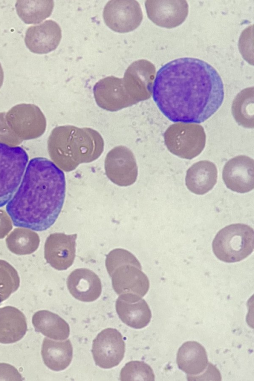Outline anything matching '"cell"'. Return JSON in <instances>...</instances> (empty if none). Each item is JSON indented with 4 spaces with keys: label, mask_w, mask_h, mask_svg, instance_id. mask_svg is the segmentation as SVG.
Instances as JSON below:
<instances>
[{
    "label": "cell",
    "mask_w": 254,
    "mask_h": 381,
    "mask_svg": "<svg viewBox=\"0 0 254 381\" xmlns=\"http://www.w3.org/2000/svg\"><path fill=\"white\" fill-rule=\"evenodd\" d=\"M28 159L22 148L0 142V207L7 204L17 190Z\"/></svg>",
    "instance_id": "277c9868"
},
{
    "label": "cell",
    "mask_w": 254,
    "mask_h": 381,
    "mask_svg": "<svg viewBox=\"0 0 254 381\" xmlns=\"http://www.w3.org/2000/svg\"><path fill=\"white\" fill-rule=\"evenodd\" d=\"M254 161L246 155H238L225 164L222 178L226 187L240 193L250 192L254 188Z\"/></svg>",
    "instance_id": "8fae6325"
},
{
    "label": "cell",
    "mask_w": 254,
    "mask_h": 381,
    "mask_svg": "<svg viewBox=\"0 0 254 381\" xmlns=\"http://www.w3.org/2000/svg\"><path fill=\"white\" fill-rule=\"evenodd\" d=\"M187 378L188 381L202 380L205 378H212L213 380L216 381L221 380V376L219 371L216 367L209 362L206 369L201 374L193 376L187 375Z\"/></svg>",
    "instance_id": "f1b7e54d"
},
{
    "label": "cell",
    "mask_w": 254,
    "mask_h": 381,
    "mask_svg": "<svg viewBox=\"0 0 254 381\" xmlns=\"http://www.w3.org/2000/svg\"><path fill=\"white\" fill-rule=\"evenodd\" d=\"M40 237L36 232L25 228H15L5 239L7 248L17 255H25L34 252L40 244Z\"/></svg>",
    "instance_id": "7402d4cb"
},
{
    "label": "cell",
    "mask_w": 254,
    "mask_h": 381,
    "mask_svg": "<svg viewBox=\"0 0 254 381\" xmlns=\"http://www.w3.org/2000/svg\"><path fill=\"white\" fill-rule=\"evenodd\" d=\"M145 6L148 17L156 25L173 28L181 25L188 14L186 0H146Z\"/></svg>",
    "instance_id": "7c38bea8"
},
{
    "label": "cell",
    "mask_w": 254,
    "mask_h": 381,
    "mask_svg": "<svg viewBox=\"0 0 254 381\" xmlns=\"http://www.w3.org/2000/svg\"><path fill=\"white\" fill-rule=\"evenodd\" d=\"M23 379L13 366L6 363H0V381H22Z\"/></svg>",
    "instance_id": "83f0119b"
},
{
    "label": "cell",
    "mask_w": 254,
    "mask_h": 381,
    "mask_svg": "<svg viewBox=\"0 0 254 381\" xmlns=\"http://www.w3.org/2000/svg\"><path fill=\"white\" fill-rule=\"evenodd\" d=\"M155 72L154 65L146 60L136 61L126 70L124 84L135 103L150 97Z\"/></svg>",
    "instance_id": "ba28073f"
},
{
    "label": "cell",
    "mask_w": 254,
    "mask_h": 381,
    "mask_svg": "<svg viewBox=\"0 0 254 381\" xmlns=\"http://www.w3.org/2000/svg\"><path fill=\"white\" fill-rule=\"evenodd\" d=\"M217 169L209 160H201L187 170L185 181L187 188L193 193L203 195L211 190L217 182Z\"/></svg>",
    "instance_id": "2e32d148"
},
{
    "label": "cell",
    "mask_w": 254,
    "mask_h": 381,
    "mask_svg": "<svg viewBox=\"0 0 254 381\" xmlns=\"http://www.w3.org/2000/svg\"><path fill=\"white\" fill-rule=\"evenodd\" d=\"M66 285L70 294L83 302L96 300L102 292L100 278L87 268H78L72 271L67 278Z\"/></svg>",
    "instance_id": "9a60e30c"
},
{
    "label": "cell",
    "mask_w": 254,
    "mask_h": 381,
    "mask_svg": "<svg viewBox=\"0 0 254 381\" xmlns=\"http://www.w3.org/2000/svg\"><path fill=\"white\" fill-rule=\"evenodd\" d=\"M32 322L36 331L54 340H64L69 335L68 324L59 315L49 310L36 312Z\"/></svg>",
    "instance_id": "44dd1931"
},
{
    "label": "cell",
    "mask_w": 254,
    "mask_h": 381,
    "mask_svg": "<svg viewBox=\"0 0 254 381\" xmlns=\"http://www.w3.org/2000/svg\"><path fill=\"white\" fill-rule=\"evenodd\" d=\"M3 80V72L0 63V88L1 86Z\"/></svg>",
    "instance_id": "4dcf8cb0"
},
{
    "label": "cell",
    "mask_w": 254,
    "mask_h": 381,
    "mask_svg": "<svg viewBox=\"0 0 254 381\" xmlns=\"http://www.w3.org/2000/svg\"><path fill=\"white\" fill-rule=\"evenodd\" d=\"M62 38L59 24L52 20L30 26L26 30L25 43L29 50L34 53L47 54L55 50Z\"/></svg>",
    "instance_id": "5bb4252c"
},
{
    "label": "cell",
    "mask_w": 254,
    "mask_h": 381,
    "mask_svg": "<svg viewBox=\"0 0 254 381\" xmlns=\"http://www.w3.org/2000/svg\"><path fill=\"white\" fill-rule=\"evenodd\" d=\"M105 264L110 276L116 268L124 264H131L141 268L139 261L134 255L122 248H116L111 251L106 256Z\"/></svg>",
    "instance_id": "4316f807"
},
{
    "label": "cell",
    "mask_w": 254,
    "mask_h": 381,
    "mask_svg": "<svg viewBox=\"0 0 254 381\" xmlns=\"http://www.w3.org/2000/svg\"><path fill=\"white\" fill-rule=\"evenodd\" d=\"M54 6L52 0H18L15 3L17 14L26 24L41 22L51 15Z\"/></svg>",
    "instance_id": "603a6c76"
},
{
    "label": "cell",
    "mask_w": 254,
    "mask_h": 381,
    "mask_svg": "<svg viewBox=\"0 0 254 381\" xmlns=\"http://www.w3.org/2000/svg\"><path fill=\"white\" fill-rule=\"evenodd\" d=\"M12 229L10 217L5 211L0 209V239L6 236Z\"/></svg>",
    "instance_id": "f546056e"
},
{
    "label": "cell",
    "mask_w": 254,
    "mask_h": 381,
    "mask_svg": "<svg viewBox=\"0 0 254 381\" xmlns=\"http://www.w3.org/2000/svg\"><path fill=\"white\" fill-rule=\"evenodd\" d=\"M121 381H153L155 375L151 367L143 361H132L127 363L120 373Z\"/></svg>",
    "instance_id": "484cf974"
},
{
    "label": "cell",
    "mask_w": 254,
    "mask_h": 381,
    "mask_svg": "<svg viewBox=\"0 0 254 381\" xmlns=\"http://www.w3.org/2000/svg\"><path fill=\"white\" fill-rule=\"evenodd\" d=\"M164 138L165 144L171 153L188 159L199 155L206 142L204 130L197 124H173L166 130Z\"/></svg>",
    "instance_id": "5b68a950"
},
{
    "label": "cell",
    "mask_w": 254,
    "mask_h": 381,
    "mask_svg": "<svg viewBox=\"0 0 254 381\" xmlns=\"http://www.w3.org/2000/svg\"><path fill=\"white\" fill-rule=\"evenodd\" d=\"M41 355L45 365L54 371L65 369L70 364L73 348L69 339L55 341L45 338L42 346Z\"/></svg>",
    "instance_id": "ffe728a7"
},
{
    "label": "cell",
    "mask_w": 254,
    "mask_h": 381,
    "mask_svg": "<svg viewBox=\"0 0 254 381\" xmlns=\"http://www.w3.org/2000/svg\"><path fill=\"white\" fill-rule=\"evenodd\" d=\"M152 92L158 108L173 122H203L219 109L224 97L216 70L204 61L188 57L161 67Z\"/></svg>",
    "instance_id": "6da1fadb"
},
{
    "label": "cell",
    "mask_w": 254,
    "mask_h": 381,
    "mask_svg": "<svg viewBox=\"0 0 254 381\" xmlns=\"http://www.w3.org/2000/svg\"><path fill=\"white\" fill-rule=\"evenodd\" d=\"M93 91L98 105L107 110H116L135 103L125 89L123 78H102L95 84Z\"/></svg>",
    "instance_id": "4fadbf2b"
},
{
    "label": "cell",
    "mask_w": 254,
    "mask_h": 381,
    "mask_svg": "<svg viewBox=\"0 0 254 381\" xmlns=\"http://www.w3.org/2000/svg\"><path fill=\"white\" fill-rule=\"evenodd\" d=\"M253 87L245 89L234 100L233 115L239 125L245 128H254Z\"/></svg>",
    "instance_id": "cb8c5ba5"
},
{
    "label": "cell",
    "mask_w": 254,
    "mask_h": 381,
    "mask_svg": "<svg viewBox=\"0 0 254 381\" xmlns=\"http://www.w3.org/2000/svg\"><path fill=\"white\" fill-rule=\"evenodd\" d=\"M116 312L121 320L129 327L141 329L146 326L151 318V310L142 299L131 301L118 297L116 302Z\"/></svg>",
    "instance_id": "d6986e66"
},
{
    "label": "cell",
    "mask_w": 254,
    "mask_h": 381,
    "mask_svg": "<svg viewBox=\"0 0 254 381\" xmlns=\"http://www.w3.org/2000/svg\"><path fill=\"white\" fill-rule=\"evenodd\" d=\"M176 362L178 368L188 376H197L206 369L208 361L205 348L199 343L190 341L179 349Z\"/></svg>",
    "instance_id": "e0dca14e"
},
{
    "label": "cell",
    "mask_w": 254,
    "mask_h": 381,
    "mask_svg": "<svg viewBox=\"0 0 254 381\" xmlns=\"http://www.w3.org/2000/svg\"><path fill=\"white\" fill-rule=\"evenodd\" d=\"M77 234L64 233L51 234L44 245V257L56 270H65L73 264L75 257Z\"/></svg>",
    "instance_id": "30bf717a"
},
{
    "label": "cell",
    "mask_w": 254,
    "mask_h": 381,
    "mask_svg": "<svg viewBox=\"0 0 254 381\" xmlns=\"http://www.w3.org/2000/svg\"><path fill=\"white\" fill-rule=\"evenodd\" d=\"M20 278L16 269L7 261L0 259V303L17 291Z\"/></svg>",
    "instance_id": "d4e9b609"
},
{
    "label": "cell",
    "mask_w": 254,
    "mask_h": 381,
    "mask_svg": "<svg viewBox=\"0 0 254 381\" xmlns=\"http://www.w3.org/2000/svg\"><path fill=\"white\" fill-rule=\"evenodd\" d=\"M64 172L50 160H30L6 210L14 226L44 231L56 222L65 196Z\"/></svg>",
    "instance_id": "7a4b0ae2"
},
{
    "label": "cell",
    "mask_w": 254,
    "mask_h": 381,
    "mask_svg": "<svg viewBox=\"0 0 254 381\" xmlns=\"http://www.w3.org/2000/svg\"><path fill=\"white\" fill-rule=\"evenodd\" d=\"M91 352L96 365L103 369L117 366L125 352L122 335L115 328L103 330L93 341Z\"/></svg>",
    "instance_id": "52a82bcc"
},
{
    "label": "cell",
    "mask_w": 254,
    "mask_h": 381,
    "mask_svg": "<svg viewBox=\"0 0 254 381\" xmlns=\"http://www.w3.org/2000/svg\"><path fill=\"white\" fill-rule=\"evenodd\" d=\"M212 246L213 253L220 260L227 263L240 261L254 250V229L243 224L227 226L217 232Z\"/></svg>",
    "instance_id": "3957f363"
},
{
    "label": "cell",
    "mask_w": 254,
    "mask_h": 381,
    "mask_svg": "<svg viewBox=\"0 0 254 381\" xmlns=\"http://www.w3.org/2000/svg\"><path fill=\"white\" fill-rule=\"evenodd\" d=\"M27 330L26 319L18 308L6 306L0 308V343L10 344L21 339Z\"/></svg>",
    "instance_id": "ac0fdd59"
},
{
    "label": "cell",
    "mask_w": 254,
    "mask_h": 381,
    "mask_svg": "<svg viewBox=\"0 0 254 381\" xmlns=\"http://www.w3.org/2000/svg\"><path fill=\"white\" fill-rule=\"evenodd\" d=\"M106 25L119 33L134 30L140 24L143 14L139 3L134 0H116L108 1L103 10Z\"/></svg>",
    "instance_id": "8992f818"
},
{
    "label": "cell",
    "mask_w": 254,
    "mask_h": 381,
    "mask_svg": "<svg viewBox=\"0 0 254 381\" xmlns=\"http://www.w3.org/2000/svg\"><path fill=\"white\" fill-rule=\"evenodd\" d=\"M142 268L124 264L116 268L111 276L112 287L119 296L142 298L149 288V281Z\"/></svg>",
    "instance_id": "9c48e42d"
}]
</instances>
